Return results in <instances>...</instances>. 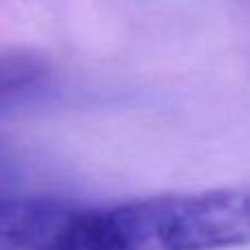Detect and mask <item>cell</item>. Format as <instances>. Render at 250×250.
Returning a JSON list of instances; mask_svg holds the SVG:
<instances>
[{"label":"cell","instance_id":"6da1fadb","mask_svg":"<svg viewBox=\"0 0 250 250\" xmlns=\"http://www.w3.org/2000/svg\"><path fill=\"white\" fill-rule=\"evenodd\" d=\"M250 246V187L82 207L62 250H226Z\"/></svg>","mask_w":250,"mask_h":250},{"label":"cell","instance_id":"3957f363","mask_svg":"<svg viewBox=\"0 0 250 250\" xmlns=\"http://www.w3.org/2000/svg\"><path fill=\"white\" fill-rule=\"evenodd\" d=\"M51 82L48 66L31 55L0 57V114L29 104L46 90Z\"/></svg>","mask_w":250,"mask_h":250},{"label":"cell","instance_id":"7a4b0ae2","mask_svg":"<svg viewBox=\"0 0 250 250\" xmlns=\"http://www.w3.org/2000/svg\"><path fill=\"white\" fill-rule=\"evenodd\" d=\"M79 208L48 195H0V250H60Z\"/></svg>","mask_w":250,"mask_h":250}]
</instances>
